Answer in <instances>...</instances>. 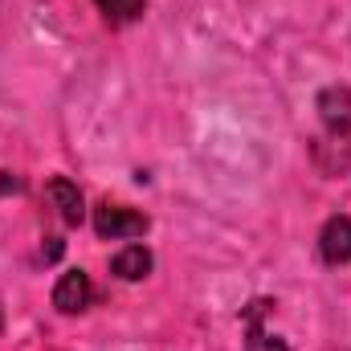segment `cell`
Masks as SVG:
<instances>
[{
	"label": "cell",
	"mask_w": 351,
	"mask_h": 351,
	"mask_svg": "<svg viewBox=\"0 0 351 351\" xmlns=\"http://www.w3.org/2000/svg\"><path fill=\"white\" fill-rule=\"evenodd\" d=\"M94 229H98V237L127 241V237H143L147 233V217L127 208V204H98L94 208Z\"/></svg>",
	"instance_id": "obj_1"
},
{
	"label": "cell",
	"mask_w": 351,
	"mask_h": 351,
	"mask_svg": "<svg viewBox=\"0 0 351 351\" xmlns=\"http://www.w3.org/2000/svg\"><path fill=\"white\" fill-rule=\"evenodd\" d=\"M110 269H114V278H123V282H139V278L152 274V254H147L143 245H127V250L114 254Z\"/></svg>",
	"instance_id": "obj_6"
},
{
	"label": "cell",
	"mask_w": 351,
	"mask_h": 351,
	"mask_svg": "<svg viewBox=\"0 0 351 351\" xmlns=\"http://www.w3.org/2000/svg\"><path fill=\"white\" fill-rule=\"evenodd\" d=\"M319 254L327 265L351 262V217H331L319 233Z\"/></svg>",
	"instance_id": "obj_3"
},
{
	"label": "cell",
	"mask_w": 351,
	"mask_h": 351,
	"mask_svg": "<svg viewBox=\"0 0 351 351\" xmlns=\"http://www.w3.org/2000/svg\"><path fill=\"white\" fill-rule=\"evenodd\" d=\"M90 274L86 269H66L62 278H58V286H53V306L62 311V315H78V311H86L90 306Z\"/></svg>",
	"instance_id": "obj_2"
},
{
	"label": "cell",
	"mask_w": 351,
	"mask_h": 351,
	"mask_svg": "<svg viewBox=\"0 0 351 351\" xmlns=\"http://www.w3.org/2000/svg\"><path fill=\"white\" fill-rule=\"evenodd\" d=\"M0 327H4V311H0Z\"/></svg>",
	"instance_id": "obj_10"
},
{
	"label": "cell",
	"mask_w": 351,
	"mask_h": 351,
	"mask_svg": "<svg viewBox=\"0 0 351 351\" xmlns=\"http://www.w3.org/2000/svg\"><path fill=\"white\" fill-rule=\"evenodd\" d=\"M8 188L21 192V180H8V172H0V192H8Z\"/></svg>",
	"instance_id": "obj_9"
},
{
	"label": "cell",
	"mask_w": 351,
	"mask_h": 351,
	"mask_svg": "<svg viewBox=\"0 0 351 351\" xmlns=\"http://www.w3.org/2000/svg\"><path fill=\"white\" fill-rule=\"evenodd\" d=\"M98 12L110 21V25H127V21H139L143 16V0H94Z\"/></svg>",
	"instance_id": "obj_8"
},
{
	"label": "cell",
	"mask_w": 351,
	"mask_h": 351,
	"mask_svg": "<svg viewBox=\"0 0 351 351\" xmlns=\"http://www.w3.org/2000/svg\"><path fill=\"white\" fill-rule=\"evenodd\" d=\"M269 311V302H254L250 306V315H245V323H250V351H290L286 343H269V331L262 327V315Z\"/></svg>",
	"instance_id": "obj_7"
},
{
	"label": "cell",
	"mask_w": 351,
	"mask_h": 351,
	"mask_svg": "<svg viewBox=\"0 0 351 351\" xmlns=\"http://www.w3.org/2000/svg\"><path fill=\"white\" fill-rule=\"evenodd\" d=\"M45 196H49V204L58 208V217H62L66 225H82V217H86V204H82V192H78V184H70L66 176H58V180H49Z\"/></svg>",
	"instance_id": "obj_4"
},
{
	"label": "cell",
	"mask_w": 351,
	"mask_h": 351,
	"mask_svg": "<svg viewBox=\"0 0 351 351\" xmlns=\"http://www.w3.org/2000/svg\"><path fill=\"white\" fill-rule=\"evenodd\" d=\"M319 110H323V123H327L331 131H348L351 127V90H343V86L323 90Z\"/></svg>",
	"instance_id": "obj_5"
}]
</instances>
